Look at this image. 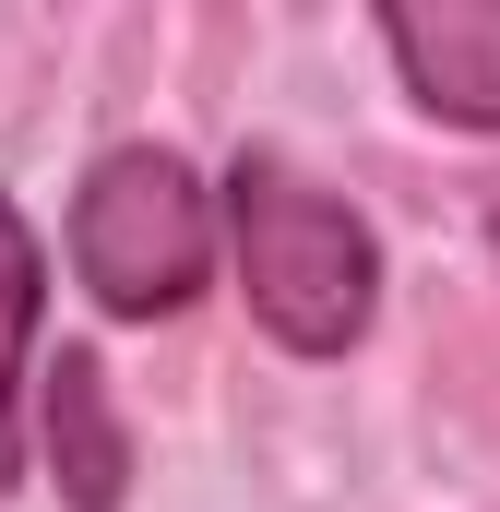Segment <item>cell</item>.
Returning <instances> with one entry per match:
<instances>
[{
    "instance_id": "obj_1",
    "label": "cell",
    "mask_w": 500,
    "mask_h": 512,
    "mask_svg": "<svg viewBox=\"0 0 500 512\" xmlns=\"http://www.w3.org/2000/svg\"><path fill=\"white\" fill-rule=\"evenodd\" d=\"M227 251H239V298L286 358H346L381 310V239L358 203H334L310 167L286 155H239L227 167Z\"/></svg>"
},
{
    "instance_id": "obj_2",
    "label": "cell",
    "mask_w": 500,
    "mask_h": 512,
    "mask_svg": "<svg viewBox=\"0 0 500 512\" xmlns=\"http://www.w3.org/2000/svg\"><path fill=\"white\" fill-rule=\"evenodd\" d=\"M72 274H84L96 310H120V322L191 310L203 274H215V191H203L167 143L96 155L84 191H72Z\"/></svg>"
},
{
    "instance_id": "obj_3",
    "label": "cell",
    "mask_w": 500,
    "mask_h": 512,
    "mask_svg": "<svg viewBox=\"0 0 500 512\" xmlns=\"http://www.w3.org/2000/svg\"><path fill=\"white\" fill-rule=\"evenodd\" d=\"M381 48L405 96L453 131H500V0H441V12H381Z\"/></svg>"
},
{
    "instance_id": "obj_4",
    "label": "cell",
    "mask_w": 500,
    "mask_h": 512,
    "mask_svg": "<svg viewBox=\"0 0 500 512\" xmlns=\"http://www.w3.org/2000/svg\"><path fill=\"white\" fill-rule=\"evenodd\" d=\"M36 429H48V465H60L72 512H120L131 441H120V405H108V370H96L84 346H60V370H48V393H36Z\"/></svg>"
},
{
    "instance_id": "obj_5",
    "label": "cell",
    "mask_w": 500,
    "mask_h": 512,
    "mask_svg": "<svg viewBox=\"0 0 500 512\" xmlns=\"http://www.w3.org/2000/svg\"><path fill=\"white\" fill-rule=\"evenodd\" d=\"M36 322H48V251L12 215V191H0V489L24 477V358H36Z\"/></svg>"
}]
</instances>
